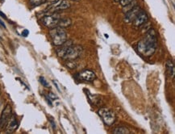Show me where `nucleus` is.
I'll list each match as a JSON object with an SVG mask.
<instances>
[{"label":"nucleus","mask_w":175,"mask_h":134,"mask_svg":"<svg viewBox=\"0 0 175 134\" xmlns=\"http://www.w3.org/2000/svg\"><path fill=\"white\" fill-rule=\"evenodd\" d=\"M61 19V16L58 14H49L48 16H45L41 18V23H43V25L49 28H53L55 27H58L59 20Z\"/></svg>","instance_id":"nucleus-5"},{"label":"nucleus","mask_w":175,"mask_h":134,"mask_svg":"<svg viewBox=\"0 0 175 134\" xmlns=\"http://www.w3.org/2000/svg\"><path fill=\"white\" fill-rule=\"evenodd\" d=\"M0 1H2V0H0Z\"/></svg>","instance_id":"nucleus-28"},{"label":"nucleus","mask_w":175,"mask_h":134,"mask_svg":"<svg viewBox=\"0 0 175 134\" xmlns=\"http://www.w3.org/2000/svg\"><path fill=\"white\" fill-rule=\"evenodd\" d=\"M28 34H29V31L27 29H24L22 32V36H23V37H27V36H28Z\"/></svg>","instance_id":"nucleus-19"},{"label":"nucleus","mask_w":175,"mask_h":134,"mask_svg":"<svg viewBox=\"0 0 175 134\" xmlns=\"http://www.w3.org/2000/svg\"><path fill=\"white\" fill-rule=\"evenodd\" d=\"M136 6V2L134 0V1H132V2H130V3L128 4V5H126V6L123 7V12H124V13H126V12H128L129 11H130L131 9H132V8Z\"/></svg>","instance_id":"nucleus-15"},{"label":"nucleus","mask_w":175,"mask_h":134,"mask_svg":"<svg viewBox=\"0 0 175 134\" xmlns=\"http://www.w3.org/2000/svg\"><path fill=\"white\" fill-rule=\"evenodd\" d=\"M115 2H120V0H114Z\"/></svg>","instance_id":"nucleus-24"},{"label":"nucleus","mask_w":175,"mask_h":134,"mask_svg":"<svg viewBox=\"0 0 175 134\" xmlns=\"http://www.w3.org/2000/svg\"><path fill=\"white\" fill-rule=\"evenodd\" d=\"M12 115V109L10 104H7L6 107H4L1 117H0V131L3 130L6 128L8 121L10 120Z\"/></svg>","instance_id":"nucleus-7"},{"label":"nucleus","mask_w":175,"mask_h":134,"mask_svg":"<svg viewBox=\"0 0 175 134\" xmlns=\"http://www.w3.org/2000/svg\"><path fill=\"white\" fill-rule=\"evenodd\" d=\"M46 1L47 0H29V2L32 6L36 7V6H40V5H41V4L45 3Z\"/></svg>","instance_id":"nucleus-16"},{"label":"nucleus","mask_w":175,"mask_h":134,"mask_svg":"<svg viewBox=\"0 0 175 134\" xmlns=\"http://www.w3.org/2000/svg\"><path fill=\"white\" fill-rule=\"evenodd\" d=\"M0 24H1V25H2L3 27H6V25L4 24V23H3V22H2L1 20H0Z\"/></svg>","instance_id":"nucleus-22"},{"label":"nucleus","mask_w":175,"mask_h":134,"mask_svg":"<svg viewBox=\"0 0 175 134\" xmlns=\"http://www.w3.org/2000/svg\"><path fill=\"white\" fill-rule=\"evenodd\" d=\"M19 126V123H18L17 118L15 115L12 114V117H11L10 120L8 121L7 124L6 125V128H4L5 129V132L7 133H12L18 128Z\"/></svg>","instance_id":"nucleus-9"},{"label":"nucleus","mask_w":175,"mask_h":134,"mask_svg":"<svg viewBox=\"0 0 175 134\" xmlns=\"http://www.w3.org/2000/svg\"><path fill=\"white\" fill-rule=\"evenodd\" d=\"M166 69H167V72L170 77L174 76V66H173V62L170 61H168L166 62Z\"/></svg>","instance_id":"nucleus-13"},{"label":"nucleus","mask_w":175,"mask_h":134,"mask_svg":"<svg viewBox=\"0 0 175 134\" xmlns=\"http://www.w3.org/2000/svg\"><path fill=\"white\" fill-rule=\"evenodd\" d=\"M1 103H2V99H1V96H0V106H1Z\"/></svg>","instance_id":"nucleus-25"},{"label":"nucleus","mask_w":175,"mask_h":134,"mask_svg":"<svg viewBox=\"0 0 175 134\" xmlns=\"http://www.w3.org/2000/svg\"><path fill=\"white\" fill-rule=\"evenodd\" d=\"M113 133L115 134H129L130 131L125 127H116L113 131Z\"/></svg>","instance_id":"nucleus-14"},{"label":"nucleus","mask_w":175,"mask_h":134,"mask_svg":"<svg viewBox=\"0 0 175 134\" xmlns=\"http://www.w3.org/2000/svg\"><path fill=\"white\" fill-rule=\"evenodd\" d=\"M99 115L103 119V122L108 126L112 125L115 122V120H116L115 112L110 110V109L107 108V107H102V108L99 109Z\"/></svg>","instance_id":"nucleus-4"},{"label":"nucleus","mask_w":175,"mask_h":134,"mask_svg":"<svg viewBox=\"0 0 175 134\" xmlns=\"http://www.w3.org/2000/svg\"><path fill=\"white\" fill-rule=\"evenodd\" d=\"M73 1H79V0H73Z\"/></svg>","instance_id":"nucleus-27"},{"label":"nucleus","mask_w":175,"mask_h":134,"mask_svg":"<svg viewBox=\"0 0 175 134\" xmlns=\"http://www.w3.org/2000/svg\"><path fill=\"white\" fill-rule=\"evenodd\" d=\"M79 77L81 79L85 80L86 82H91V81H94L96 78L95 74L93 71L89 70H83L82 72L80 73Z\"/></svg>","instance_id":"nucleus-11"},{"label":"nucleus","mask_w":175,"mask_h":134,"mask_svg":"<svg viewBox=\"0 0 175 134\" xmlns=\"http://www.w3.org/2000/svg\"><path fill=\"white\" fill-rule=\"evenodd\" d=\"M72 23V21L70 20V18L68 17H61L60 20H59L58 23V27H70Z\"/></svg>","instance_id":"nucleus-12"},{"label":"nucleus","mask_w":175,"mask_h":134,"mask_svg":"<svg viewBox=\"0 0 175 134\" xmlns=\"http://www.w3.org/2000/svg\"><path fill=\"white\" fill-rule=\"evenodd\" d=\"M49 35L53 45L56 46H61L66 41H67V33L61 27H55L51 28L49 31Z\"/></svg>","instance_id":"nucleus-3"},{"label":"nucleus","mask_w":175,"mask_h":134,"mask_svg":"<svg viewBox=\"0 0 175 134\" xmlns=\"http://www.w3.org/2000/svg\"><path fill=\"white\" fill-rule=\"evenodd\" d=\"M39 80H40V82H41V83L42 84V85H43L44 87H49V82H47L46 79H45V78H44V77H40Z\"/></svg>","instance_id":"nucleus-17"},{"label":"nucleus","mask_w":175,"mask_h":134,"mask_svg":"<svg viewBox=\"0 0 175 134\" xmlns=\"http://www.w3.org/2000/svg\"><path fill=\"white\" fill-rule=\"evenodd\" d=\"M49 98H50V99H57V96H56V95H55L53 93H52V92H49Z\"/></svg>","instance_id":"nucleus-20"},{"label":"nucleus","mask_w":175,"mask_h":134,"mask_svg":"<svg viewBox=\"0 0 175 134\" xmlns=\"http://www.w3.org/2000/svg\"><path fill=\"white\" fill-rule=\"evenodd\" d=\"M47 102H48V103H49V105H51V106H52V103H51L50 99H48V98H47Z\"/></svg>","instance_id":"nucleus-23"},{"label":"nucleus","mask_w":175,"mask_h":134,"mask_svg":"<svg viewBox=\"0 0 175 134\" xmlns=\"http://www.w3.org/2000/svg\"><path fill=\"white\" fill-rule=\"evenodd\" d=\"M61 48H59L56 50V53L60 57L65 59L67 61H73L75 60L80 56L82 53V48L79 45H74L70 41L68 42H65L62 45H61Z\"/></svg>","instance_id":"nucleus-2"},{"label":"nucleus","mask_w":175,"mask_h":134,"mask_svg":"<svg viewBox=\"0 0 175 134\" xmlns=\"http://www.w3.org/2000/svg\"><path fill=\"white\" fill-rule=\"evenodd\" d=\"M158 46L157 34L153 29H150L145 37L139 41L137 45V50L143 56L149 57L155 52Z\"/></svg>","instance_id":"nucleus-1"},{"label":"nucleus","mask_w":175,"mask_h":134,"mask_svg":"<svg viewBox=\"0 0 175 134\" xmlns=\"http://www.w3.org/2000/svg\"><path fill=\"white\" fill-rule=\"evenodd\" d=\"M70 7V3L67 1V0H57L53 4H51L50 6L48 7L46 12L49 13L53 14L58 11H63L66 10L68 8Z\"/></svg>","instance_id":"nucleus-6"},{"label":"nucleus","mask_w":175,"mask_h":134,"mask_svg":"<svg viewBox=\"0 0 175 134\" xmlns=\"http://www.w3.org/2000/svg\"><path fill=\"white\" fill-rule=\"evenodd\" d=\"M142 11L143 10L140 7H134L132 9H131L130 11H129V12L125 13V22H127V23H132V22H133L135 20V19L138 16L139 14L142 12Z\"/></svg>","instance_id":"nucleus-8"},{"label":"nucleus","mask_w":175,"mask_h":134,"mask_svg":"<svg viewBox=\"0 0 175 134\" xmlns=\"http://www.w3.org/2000/svg\"><path fill=\"white\" fill-rule=\"evenodd\" d=\"M148 17L147 13H145L144 11H142L139 14L138 16L135 19V20L133 21V24H134L135 27H140V26H142L143 24H144L146 22L148 21Z\"/></svg>","instance_id":"nucleus-10"},{"label":"nucleus","mask_w":175,"mask_h":134,"mask_svg":"<svg viewBox=\"0 0 175 134\" xmlns=\"http://www.w3.org/2000/svg\"><path fill=\"white\" fill-rule=\"evenodd\" d=\"M0 16H2V18H5V19H6V18H7L6 17V15H5V14H4V13H2V12H0Z\"/></svg>","instance_id":"nucleus-21"},{"label":"nucleus","mask_w":175,"mask_h":134,"mask_svg":"<svg viewBox=\"0 0 175 134\" xmlns=\"http://www.w3.org/2000/svg\"><path fill=\"white\" fill-rule=\"evenodd\" d=\"M132 1H134V0H120V4L122 5V7H124L132 2Z\"/></svg>","instance_id":"nucleus-18"},{"label":"nucleus","mask_w":175,"mask_h":134,"mask_svg":"<svg viewBox=\"0 0 175 134\" xmlns=\"http://www.w3.org/2000/svg\"><path fill=\"white\" fill-rule=\"evenodd\" d=\"M105 37H107V38H108V37H108V35H107V34H105Z\"/></svg>","instance_id":"nucleus-26"}]
</instances>
